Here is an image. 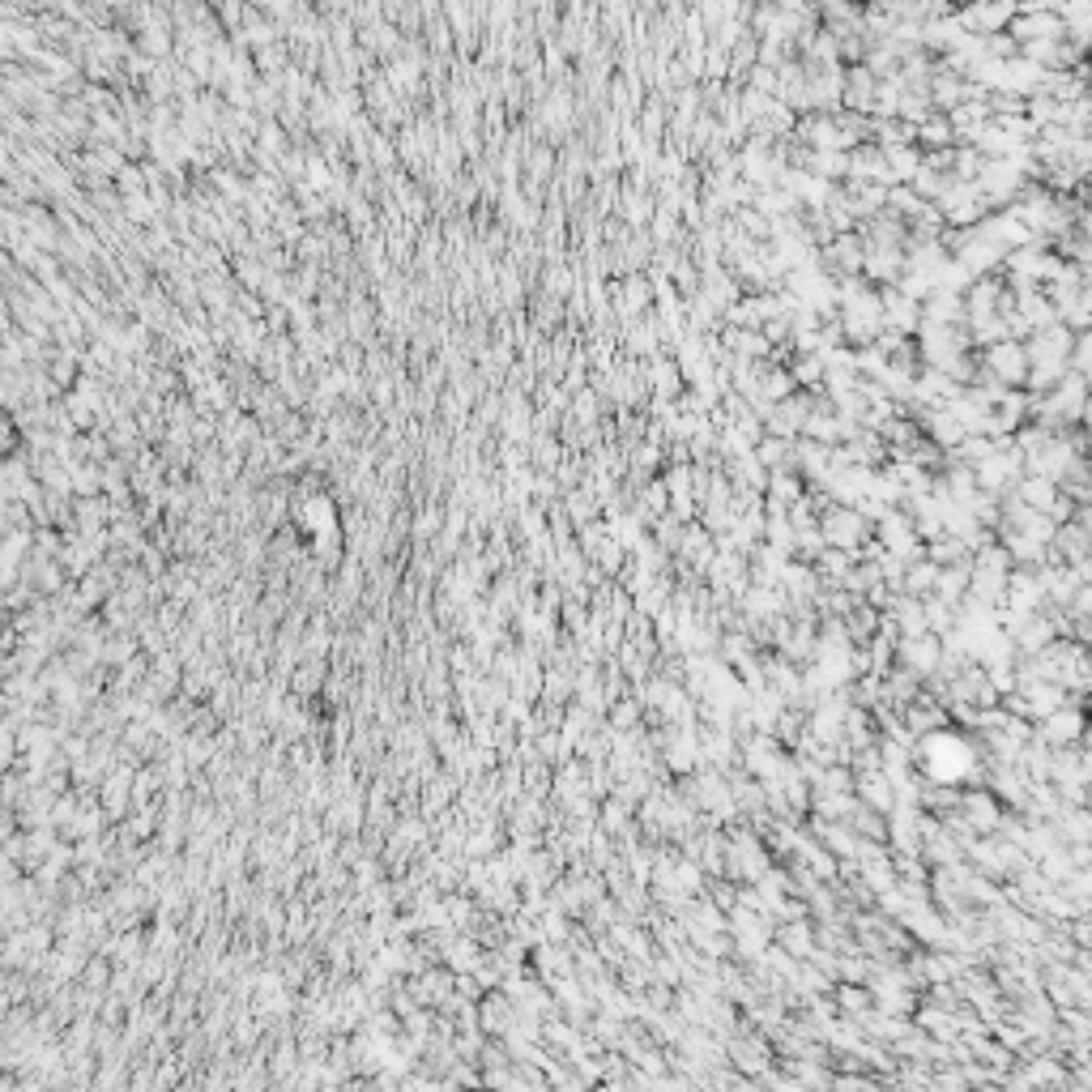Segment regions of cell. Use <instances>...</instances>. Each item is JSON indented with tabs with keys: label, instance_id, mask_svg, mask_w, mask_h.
<instances>
[{
	"label": "cell",
	"instance_id": "3",
	"mask_svg": "<svg viewBox=\"0 0 1092 1092\" xmlns=\"http://www.w3.org/2000/svg\"><path fill=\"white\" fill-rule=\"evenodd\" d=\"M837 999H841V1007L845 1011H871V990H854V986H837Z\"/></svg>",
	"mask_w": 1092,
	"mask_h": 1092
},
{
	"label": "cell",
	"instance_id": "2",
	"mask_svg": "<svg viewBox=\"0 0 1092 1092\" xmlns=\"http://www.w3.org/2000/svg\"><path fill=\"white\" fill-rule=\"evenodd\" d=\"M845 103H849V107H858V111L871 107V103H875V73H866V69H854V73H849Z\"/></svg>",
	"mask_w": 1092,
	"mask_h": 1092
},
{
	"label": "cell",
	"instance_id": "1",
	"mask_svg": "<svg viewBox=\"0 0 1092 1092\" xmlns=\"http://www.w3.org/2000/svg\"><path fill=\"white\" fill-rule=\"evenodd\" d=\"M1011 13H1016V0H973L969 9H960L956 22L965 30H977V35H990L994 26L1011 22Z\"/></svg>",
	"mask_w": 1092,
	"mask_h": 1092
}]
</instances>
